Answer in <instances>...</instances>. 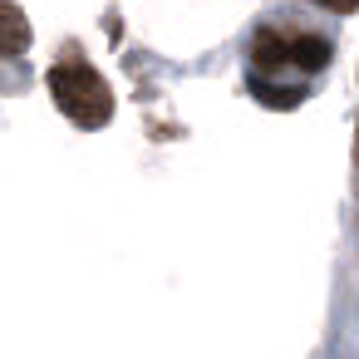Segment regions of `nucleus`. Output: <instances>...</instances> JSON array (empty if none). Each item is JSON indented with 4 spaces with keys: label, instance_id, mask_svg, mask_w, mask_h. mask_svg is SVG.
Listing matches in <instances>:
<instances>
[{
    "label": "nucleus",
    "instance_id": "obj_4",
    "mask_svg": "<svg viewBox=\"0 0 359 359\" xmlns=\"http://www.w3.org/2000/svg\"><path fill=\"white\" fill-rule=\"evenodd\" d=\"M320 11H334V15H354L359 11V0H315Z\"/></svg>",
    "mask_w": 359,
    "mask_h": 359
},
{
    "label": "nucleus",
    "instance_id": "obj_3",
    "mask_svg": "<svg viewBox=\"0 0 359 359\" xmlns=\"http://www.w3.org/2000/svg\"><path fill=\"white\" fill-rule=\"evenodd\" d=\"M285 65H295V69H305V74L325 69V65H330V40H320V35H295V40H285Z\"/></svg>",
    "mask_w": 359,
    "mask_h": 359
},
{
    "label": "nucleus",
    "instance_id": "obj_2",
    "mask_svg": "<svg viewBox=\"0 0 359 359\" xmlns=\"http://www.w3.org/2000/svg\"><path fill=\"white\" fill-rule=\"evenodd\" d=\"M30 50V20L15 0H0V60H15Z\"/></svg>",
    "mask_w": 359,
    "mask_h": 359
},
{
    "label": "nucleus",
    "instance_id": "obj_1",
    "mask_svg": "<svg viewBox=\"0 0 359 359\" xmlns=\"http://www.w3.org/2000/svg\"><path fill=\"white\" fill-rule=\"evenodd\" d=\"M45 84H50L55 109H60L69 123H79V128H104V123L114 118V89H109V79H104L89 60H60V65L45 74Z\"/></svg>",
    "mask_w": 359,
    "mask_h": 359
}]
</instances>
